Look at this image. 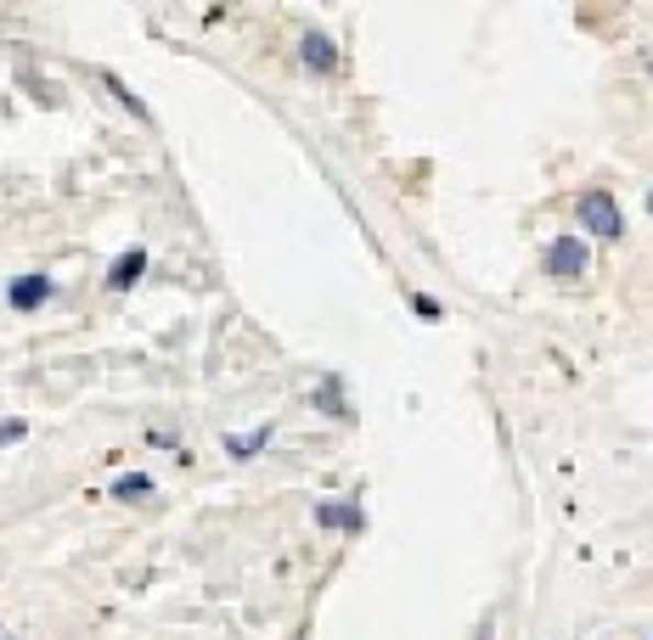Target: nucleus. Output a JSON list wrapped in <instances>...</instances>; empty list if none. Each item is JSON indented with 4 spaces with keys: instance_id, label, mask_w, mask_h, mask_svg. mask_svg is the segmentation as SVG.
<instances>
[{
    "instance_id": "f257e3e1",
    "label": "nucleus",
    "mask_w": 653,
    "mask_h": 640,
    "mask_svg": "<svg viewBox=\"0 0 653 640\" xmlns=\"http://www.w3.org/2000/svg\"><path fill=\"white\" fill-rule=\"evenodd\" d=\"M580 225H586V236H597V242H620V236H626L620 197L602 191V186H591V191L580 197Z\"/></svg>"
},
{
    "instance_id": "0eeeda50",
    "label": "nucleus",
    "mask_w": 653,
    "mask_h": 640,
    "mask_svg": "<svg viewBox=\"0 0 653 640\" xmlns=\"http://www.w3.org/2000/svg\"><path fill=\"white\" fill-rule=\"evenodd\" d=\"M142 270H147V254H142V248H124V254L108 265V292H130L135 281H142Z\"/></svg>"
},
{
    "instance_id": "7ed1b4c3",
    "label": "nucleus",
    "mask_w": 653,
    "mask_h": 640,
    "mask_svg": "<svg viewBox=\"0 0 653 640\" xmlns=\"http://www.w3.org/2000/svg\"><path fill=\"white\" fill-rule=\"evenodd\" d=\"M57 299V276H45V270H18L7 281V310L12 315H34Z\"/></svg>"
},
{
    "instance_id": "39448f33",
    "label": "nucleus",
    "mask_w": 653,
    "mask_h": 640,
    "mask_svg": "<svg viewBox=\"0 0 653 640\" xmlns=\"http://www.w3.org/2000/svg\"><path fill=\"white\" fill-rule=\"evenodd\" d=\"M316 528L361 534V528H366V512H361V506H350V501H321V506H316Z\"/></svg>"
},
{
    "instance_id": "6e6552de",
    "label": "nucleus",
    "mask_w": 653,
    "mask_h": 640,
    "mask_svg": "<svg viewBox=\"0 0 653 640\" xmlns=\"http://www.w3.org/2000/svg\"><path fill=\"white\" fill-rule=\"evenodd\" d=\"M310 405H321L333 422H350V416H355V411L344 405V382H339V377H326V382H321V393H310Z\"/></svg>"
},
{
    "instance_id": "9b49d317",
    "label": "nucleus",
    "mask_w": 653,
    "mask_h": 640,
    "mask_svg": "<svg viewBox=\"0 0 653 640\" xmlns=\"http://www.w3.org/2000/svg\"><path fill=\"white\" fill-rule=\"evenodd\" d=\"M23 438H29V422H0V445H23Z\"/></svg>"
},
{
    "instance_id": "f8f14e48",
    "label": "nucleus",
    "mask_w": 653,
    "mask_h": 640,
    "mask_svg": "<svg viewBox=\"0 0 653 640\" xmlns=\"http://www.w3.org/2000/svg\"><path fill=\"white\" fill-rule=\"evenodd\" d=\"M0 640H23V635H0Z\"/></svg>"
},
{
    "instance_id": "9d476101",
    "label": "nucleus",
    "mask_w": 653,
    "mask_h": 640,
    "mask_svg": "<svg viewBox=\"0 0 653 640\" xmlns=\"http://www.w3.org/2000/svg\"><path fill=\"white\" fill-rule=\"evenodd\" d=\"M411 310H417V321H429V326L440 321V304L429 299V292H411Z\"/></svg>"
},
{
    "instance_id": "20e7f679",
    "label": "nucleus",
    "mask_w": 653,
    "mask_h": 640,
    "mask_svg": "<svg viewBox=\"0 0 653 640\" xmlns=\"http://www.w3.org/2000/svg\"><path fill=\"white\" fill-rule=\"evenodd\" d=\"M299 63H305L316 79H333V74H339V45L326 40L321 29H310V34L299 40Z\"/></svg>"
},
{
    "instance_id": "f03ea898",
    "label": "nucleus",
    "mask_w": 653,
    "mask_h": 640,
    "mask_svg": "<svg viewBox=\"0 0 653 640\" xmlns=\"http://www.w3.org/2000/svg\"><path fill=\"white\" fill-rule=\"evenodd\" d=\"M541 270H546L552 281H580V276L591 270V248H586V236H575V231L552 236V242H546V254H541Z\"/></svg>"
},
{
    "instance_id": "1a4fd4ad",
    "label": "nucleus",
    "mask_w": 653,
    "mask_h": 640,
    "mask_svg": "<svg viewBox=\"0 0 653 640\" xmlns=\"http://www.w3.org/2000/svg\"><path fill=\"white\" fill-rule=\"evenodd\" d=\"M108 495L124 501V506H135V501H147V495H153V478H147V472H124V478H113Z\"/></svg>"
},
{
    "instance_id": "423d86ee",
    "label": "nucleus",
    "mask_w": 653,
    "mask_h": 640,
    "mask_svg": "<svg viewBox=\"0 0 653 640\" xmlns=\"http://www.w3.org/2000/svg\"><path fill=\"white\" fill-rule=\"evenodd\" d=\"M270 438H276V422H259L254 433H225V456H231V461H254V456L270 445Z\"/></svg>"
}]
</instances>
